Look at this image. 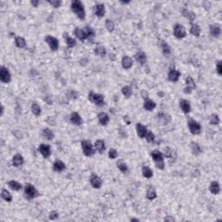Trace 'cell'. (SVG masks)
I'll return each mask as SVG.
<instances>
[{"label":"cell","mask_w":222,"mask_h":222,"mask_svg":"<svg viewBox=\"0 0 222 222\" xmlns=\"http://www.w3.org/2000/svg\"><path fill=\"white\" fill-rule=\"evenodd\" d=\"M15 44L17 47L20 48V49H23L26 47V41L25 39L21 38V37H17L15 38Z\"/></svg>","instance_id":"obj_35"},{"label":"cell","mask_w":222,"mask_h":222,"mask_svg":"<svg viewBox=\"0 0 222 222\" xmlns=\"http://www.w3.org/2000/svg\"><path fill=\"white\" fill-rule=\"evenodd\" d=\"M131 221H139L138 219H131Z\"/></svg>","instance_id":"obj_54"},{"label":"cell","mask_w":222,"mask_h":222,"mask_svg":"<svg viewBox=\"0 0 222 222\" xmlns=\"http://www.w3.org/2000/svg\"><path fill=\"white\" fill-rule=\"evenodd\" d=\"M98 120H99V123L102 126H106L108 123H109V116L104 112H101L98 115Z\"/></svg>","instance_id":"obj_24"},{"label":"cell","mask_w":222,"mask_h":222,"mask_svg":"<svg viewBox=\"0 0 222 222\" xmlns=\"http://www.w3.org/2000/svg\"><path fill=\"white\" fill-rule=\"evenodd\" d=\"M141 172H142V175L145 177V178H147V179L151 178L154 175L152 169H150L148 166H144V167L142 168Z\"/></svg>","instance_id":"obj_34"},{"label":"cell","mask_w":222,"mask_h":222,"mask_svg":"<svg viewBox=\"0 0 222 222\" xmlns=\"http://www.w3.org/2000/svg\"><path fill=\"white\" fill-rule=\"evenodd\" d=\"M71 10L76 15L81 19L84 20L85 18V9L83 3L79 0H73L71 2Z\"/></svg>","instance_id":"obj_2"},{"label":"cell","mask_w":222,"mask_h":222,"mask_svg":"<svg viewBox=\"0 0 222 222\" xmlns=\"http://www.w3.org/2000/svg\"><path fill=\"white\" fill-rule=\"evenodd\" d=\"M168 77H169V79L171 82H177L179 80L180 77H181V72L179 70H176V69H170Z\"/></svg>","instance_id":"obj_16"},{"label":"cell","mask_w":222,"mask_h":222,"mask_svg":"<svg viewBox=\"0 0 222 222\" xmlns=\"http://www.w3.org/2000/svg\"><path fill=\"white\" fill-rule=\"evenodd\" d=\"M45 42L47 43V44L50 46V50L52 51H56L59 48V42H58V39L54 38L52 36H46L45 37Z\"/></svg>","instance_id":"obj_7"},{"label":"cell","mask_w":222,"mask_h":222,"mask_svg":"<svg viewBox=\"0 0 222 222\" xmlns=\"http://www.w3.org/2000/svg\"><path fill=\"white\" fill-rule=\"evenodd\" d=\"M155 107H156V104H155V102H153L152 100H147V101H145L144 104H143V108H145L146 110H147V111L153 110Z\"/></svg>","instance_id":"obj_32"},{"label":"cell","mask_w":222,"mask_h":222,"mask_svg":"<svg viewBox=\"0 0 222 222\" xmlns=\"http://www.w3.org/2000/svg\"><path fill=\"white\" fill-rule=\"evenodd\" d=\"M23 157L20 154H17L15 156L12 158V164L16 168H18L20 166H22L23 164Z\"/></svg>","instance_id":"obj_21"},{"label":"cell","mask_w":222,"mask_h":222,"mask_svg":"<svg viewBox=\"0 0 222 222\" xmlns=\"http://www.w3.org/2000/svg\"><path fill=\"white\" fill-rule=\"evenodd\" d=\"M43 136L47 141H51L54 139V133L53 131L50 129H44L43 130Z\"/></svg>","instance_id":"obj_31"},{"label":"cell","mask_w":222,"mask_h":222,"mask_svg":"<svg viewBox=\"0 0 222 222\" xmlns=\"http://www.w3.org/2000/svg\"><path fill=\"white\" fill-rule=\"evenodd\" d=\"M145 138L147 139V141L148 142H153L154 141V138H155V136H154V135L151 131L147 130V134H146Z\"/></svg>","instance_id":"obj_46"},{"label":"cell","mask_w":222,"mask_h":222,"mask_svg":"<svg viewBox=\"0 0 222 222\" xmlns=\"http://www.w3.org/2000/svg\"><path fill=\"white\" fill-rule=\"evenodd\" d=\"M210 123L214 126H217L220 123V117L216 114H213L210 116Z\"/></svg>","instance_id":"obj_44"},{"label":"cell","mask_w":222,"mask_h":222,"mask_svg":"<svg viewBox=\"0 0 222 222\" xmlns=\"http://www.w3.org/2000/svg\"><path fill=\"white\" fill-rule=\"evenodd\" d=\"M209 190L213 194H218L220 192V186L217 181H213L212 183L210 184Z\"/></svg>","instance_id":"obj_26"},{"label":"cell","mask_w":222,"mask_h":222,"mask_svg":"<svg viewBox=\"0 0 222 222\" xmlns=\"http://www.w3.org/2000/svg\"><path fill=\"white\" fill-rule=\"evenodd\" d=\"M190 33L195 37H199L200 34V28L198 24L196 23H192L191 28H190Z\"/></svg>","instance_id":"obj_33"},{"label":"cell","mask_w":222,"mask_h":222,"mask_svg":"<svg viewBox=\"0 0 222 222\" xmlns=\"http://www.w3.org/2000/svg\"><path fill=\"white\" fill-rule=\"evenodd\" d=\"M180 107L185 114H188L191 111V104L187 100H181L180 102Z\"/></svg>","instance_id":"obj_17"},{"label":"cell","mask_w":222,"mask_h":222,"mask_svg":"<svg viewBox=\"0 0 222 222\" xmlns=\"http://www.w3.org/2000/svg\"><path fill=\"white\" fill-rule=\"evenodd\" d=\"M67 96L69 99H77V96H78V94L77 92L74 91V90H69V91L67 92Z\"/></svg>","instance_id":"obj_48"},{"label":"cell","mask_w":222,"mask_h":222,"mask_svg":"<svg viewBox=\"0 0 222 222\" xmlns=\"http://www.w3.org/2000/svg\"><path fill=\"white\" fill-rule=\"evenodd\" d=\"M0 80L1 82L5 83V84H8L11 82V75L10 73V71L8 70L7 68L2 66L0 69Z\"/></svg>","instance_id":"obj_9"},{"label":"cell","mask_w":222,"mask_h":222,"mask_svg":"<svg viewBox=\"0 0 222 222\" xmlns=\"http://www.w3.org/2000/svg\"><path fill=\"white\" fill-rule=\"evenodd\" d=\"M65 169H66V166H65V164L62 161L57 160V161H56L54 162L53 169L55 172L60 173V172H62Z\"/></svg>","instance_id":"obj_23"},{"label":"cell","mask_w":222,"mask_h":222,"mask_svg":"<svg viewBox=\"0 0 222 222\" xmlns=\"http://www.w3.org/2000/svg\"><path fill=\"white\" fill-rule=\"evenodd\" d=\"M174 35L175 37L177 38H183L186 37L187 35V32L186 30L183 26L180 23H176L175 26H174Z\"/></svg>","instance_id":"obj_10"},{"label":"cell","mask_w":222,"mask_h":222,"mask_svg":"<svg viewBox=\"0 0 222 222\" xmlns=\"http://www.w3.org/2000/svg\"><path fill=\"white\" fill-rule=\"evenodd\" d=\"M94 13L95 15L99 17H102L105 15V6L102 4H98L96 5H95L94 7Z\"/></svg>","instance_id":"obj_14"},{"label":"cell","mask_w":222,"mask_h":222,"mask_svg":"<svg viewBox=\"0 0 222 222\" xmlns=\"http://www.w3.org/2000/svg\"><path fill=\"white\" fill-rule=\"evenodd\" d=\"M81 145H82L83 152H84V154L86 156H92L95 154L94 147L92 146L90 141H83L82 143H81Z\"/></svg>","instance_id":"obj_6"},{"label":"cell","mask_w":222,"mask_h":222,"mask_svg":"<svg viewBox=\"0 0 222 222\" xmlns=\"http://www.w3.org/2000/svg\"><path fill=\"white\" fill-rule=\"evenodd\" d=\"M48 3L49 4H50L53 7L55 8H58L60 5H61V4H62V2L61 1H59V0H54V1H48Z\"/></svg>","instance_id":"obj_49"},{"label":"cell","mask_w":222,"mask_h":222,"mask_svg":"<svg viewBox=\"0 0 222 222\" xmlns=\"http://www.w3.org/2000/svg\"><path fill=\"white\" fill-rule=\"evenodd\" d=\"M58 218V214L56 212V211H52L50 214V220H56Z\"/></svg>","instance_id":"obj_51"},{"label":"cell","mask_w":222,"mask_h":222,"mask_svg":"<svg viewBox=\"0 0 222 222\" xmlns=\"http://www.w3.org/2000/svg\"><path fill=\"white\" fill-rule=\"evenodd\" d=\"M89 100L95 103L96 105L102 107L105 104V102H104V96L101 94H96L94 92H90L89 93Z\"/></svg>","instance_id":"obj_4"},{"label":"cell","mask_w":222,"mask_h":222,"mask_svg":"<svg viewBox=\"0 0 222 222\" xmlns=\"http://www.w3.org/2000/svg\"><path fill=\"white\" fill-rule=\"evenodd\" d=\"M122 65L123 69H129L133 66V60L129 56H124L122 59Z\"/></svg>","instance_id":"obj_19"},{"label":"cell","mask_w":222,"mask_h":222,"mask_svg":"<svg viewBox=\"0 0 222 222\" xmlns=\"http://www.w3.org/2000/svg\"><path fill=\"white\" fill-rule=\"evenodd\" d=\"M95 147L96 151H98L100 154H102L105 150V142L102 140H97L95 143Z\"/></svg>","instance_id":"obj_27"},{"label":"cell","mask_w":222,"mask_h":222,"mask_svg":"<svg viewBox=\"0 0 222 222\" xmlns=\"http://www.w3.org/2000/svg\"><path fill=\"white\" fill-rule=\"evenodd\" d=\"M105 26L107 28V30L109 32H112V31L115 30V23L112 20H109V19H107L106 22H105Z\"/></svg>","instance_id":"obj_45"},{"label":"cell","mask_w":222,"mask_h":222,"mask_svg":"<svg viewBox=\"0 0 222 222\" xmlns=\"http://www.w3.org/2000/svg\"><path fill=\"white\" fill-rule=\"evenodd\" d=\"M135 60L137 61V62H139L141 65H144L147 62V55L143 51L137 52L135 54Z\"/></svg>","instance_id":"obj_20"},{"label":"cell","mask_w":222,"mask_h":222,"mask_svg":"<svg viewBox=\"0 0 222 222\" xmlns=\"http://www.w3.org/2000/svg\"><path fill=\"white\" fill-rule=\"evenodd\" d=\"M31 4L34 6V7H38L39 5V1H31Z\"/></svg>","instance_id":"obj_52"},{"label":"cell","mask_w":222,"mask_h":222,"mask_svg":"<svg viewBox=\"0 0 222 222\" xmlns=\"http://www.w3.org/2000/svg\"><path fill=\"white\" fill-rule=\"evenodd\" d=\"M188 128L189 130L193 135H199L201 132V126L199 123H197L196 121L190 119L188 121Z\"/></svg>","instance_id":"obj_8"},{"label":"cell","mask_w":222,"mask_h":222,"mask_svg":"<svg viewBox=\"0 0 222 222\" xmlns=\"http://www.w3.org/2000/svg\"><path fill=\"white\" fill-rule=\"evenodd\" d=\"M186 85L187 86L184 90V93H186V94L192 93L193 90L195 88V83L191 77H187V78L186 79Z\"/></svg>","instance_id":"obj_11"},{"label":"cell","mask_w":222,"mask_h":222,"mask_svg":"<svg viewBox=\"0 0 222 222\" xmlns=\"http://www.w3.org/2000/svg\"><path fill=\"white\" fill-rule=\"evenodd\" d=\"M95 54L99 56H104L106 55V50L103 46H97L95 49Z\"/></svg>","instance_id":"obj_40"},{"label":"cell","mask_w":222,"mask_h":222,"mask_svg":"<svg viewBox=\"0 0 222 222\" xmlns=\"http://www.w3.org/2000/svg\"><path fill=\"white\" fill-rule=\"evenodd\" d=\"M151 157L154 161V164L156 166V168L159 169H164L165 168V163H164V156L161 152L159 150H153L151 153Z\"/></svg>","instance_id":"obj_3"},{"label":"cell","mask_w":222,"mask_h":222,"mask_svg":"<svg viewBox=\"0 0 222 222\" xmlns=\"http://www.w3.org/2000/svg\"><path fill=\"white\" fill-rule=\"evenodd\" d=\"M39 152L41 153V154L44 157V158H49L50 156V154H51V149H50V147L47 144H40L38 148Z\"/></svg>","instance_id":"obj_13"},{"label":"cell","mask_w":222,"mask_h":222,"mask_svg":"<svg viewBox=\"0 0 222 222\" xmlns=\"http://www.w3.org/2000/svg\"><path fill=\"white\" fill-rule=\"evenodd\" d=\"M74 34L77 38L82 42H84L86 39L91 40L92 38H95V35H96L95 31L90 26H85L84 29H80L77 27L74 31Z\"/></svg>","instance_id":"obj_1"},{"label":"cell","mask_w":222,"mask_h":222,"mask_svg":"<svg viewBox=\"0 0 222 222\" xmlns=\"http://www.w3.org/2000/svg\"><path fill=\"white\" fill-rule=\"evenodd\" d=\"M70 122L73 123L74 125L77 126H80L83 123V119L81 117V115H79L77 112H73L71 115H70Z\"/></svg>","instance_id":"obj_15"},{"label":"cell","mask_w":222,"mask_h":222,"mask_svg":"<svg viewBox=\"0 0 222 222\" xmlns=\"http://www.w3.org/2000/svg\"><path fill=\"white\" fill-rule=\"evenodd\" d=\"M216 71L218 73L219 76H221L222 75V63L221 61L218 62L217 65H216Z\"/></svg>","instance_id":"obj_50"},{"label":"cell","mask_w":222,"mask_h":222,"mask_svg":"<svg viewBox=\"0 0 222 222\" xmlns=\"http://www.w3.org/2000/svg\"><path fill=\"white\" fill-rule=\"evenodd\" d=\"M1 196H2L3 199H5V200H6L7 202H11V201L12 200V196H11V194L10 192L7 191L6 189H3V190H2Z\"/></svg>","instance_id":"obj_36"},{"label":"cell","mask_w":222,"mask_h":222,"mask_svg":"<svg viewBox=\"0 0 222 222\" xmlns=\"http://www.w3.org/2000/svg\"><path fill=\"white\" fill-rule=\"evenodd\" d=\"M181 13H182L183 17H187L190 22L194 21V19H195V14H194L193 12H192V11H188V10H187V9H184V10H182Z\"/></svg>","instance_id":"obj_28"},{"label":"cell","mask_w":222,"mask_h":222,"mask_svg":"<svg viewBox=\"0 0 222 222\" xmlns=\"http://www.w3.org/2000/svg\"><path fill=\"white\" fill-rule=\"evenodd\" d=\"M8 186L11 189V190H14V191H19L21 188H22V185L16 181H11L8 182Z\"/></svg>","instance_id":"obj_29"},{"label":"cell","mask_w":222,"mask_h":222,"mask_svg":"<svg viewBox=\"0 0 222 222\" xmlns=\"http://www.w3.org/2000/svg\"><path fill=\"white\" fill-rule=\"evenodd\" d=\"M190 147H191L192 152H193V154L198 155L199 154L202 153V148H201V147H200L199 144H198L197 142L192 141L191 143H190Z\"/></svg>","instance_id":"obj_25"},{"label":"cell","mask_w":222,"mask_h":222,"mask_svg":"<svg viewBox=\"0 0 222 222\" xmlns=\"http://www.w3.org/2000/svg\"><path fill=\"white\" fill-rule=\"evenodd\" d=\"M65 41H66V44L69 48H73L77 44V41L74 38H70L69 36H65Z\"/></svg>","instance_id":"obj_42"},{"label":"cell","mask_w":222,"mask_h":222,"mask_svg":"<svg viewBox=\"0 0 222 222\" xmlns=\"http://www.w3.org/2000/svg\"><path fill=\"white\" fill-rule=\"evenodd\" d=\"M122 92H123V96L127 98H129L131 96H132V89H131L129 86H125L122 89Z\"/></svg>","instance_id":"obj_41"},{"label":"cell","mask_w":222,"mask_h":222,"mask_svg":"<svg viewBox=\"0 0 222 222\" xmlns=\"http://www.w3.org/2000/svg\"><path fill=\"white\" fill-rule=\"evenodd\" d=\"M117 168L120 169L123 173H127L128 170H129V168H128L127 164L123 161H120L117 162Z\"/></svg>","instance_id":"obj_43"},{"label":"cell","mask_w":222,"mask_h":222,"mask_svg":"<svg viewBox=\"0 0 222 222\" xmlns=\"http://www.w3.org/2000/svg\"><path fill=\"white\" fill-rule=\"evenodd\" d=\"M90 184H91V186L94 188L99 189V188H101L102 185V181L96 175H92L91 177H90Z\"/></svg>","instance_id":"obj_12"},{"label":"cell","mask_w":222,"mask_h":222,"mask_svg":"<svg viewBox=\"0 0 222 222\" xmlns=\"http://www.w3.org/2000/svg\"><path fill=\"white\" fill-rule=\"evenodd\" d=\"M161 50H162V53L164 54L165 56H169L171 53V48L170 46L165 42V41H161Z\"/></svg>","instance_id":"obj_30"},{"label":"cell","mask_w":222,"mask_h":222,"mask_svg":"<svg viewBox=\"0 0 222 222\" xmlns=\"http://www.w3.org/2000/svg\"><path fill=\"white\" fill-rule=\"evenodd\" d=\"M31 111L34 115L38 116L41 114V108L37 102H33L31 105Z\"/></svg>","instance_id":"obj_38"},{"label":"cell","mask_w":222,"mask_h":222,"mask_svg":"<svg viewBox=\"0 0 222 222\" xmlns=\"http://www.w3.org/2000/svg\"><path fill=\"white\" fill-rule=\"evenodd\" d=\"M158 119L160 122H163L164 123H168L169 122L171 121V117L169 115L165 114V113H161V114H158L157 115Z\"/></svg>","instance_id":"obj_37"},{"label":"cell","mask_w":222,"mask_h":222,"mask_svg":"<svg viewBox=\"0 0 222 222\" xmlns=\"http://www.w3.org/2000/svg\"><path fill=\"white\" fill-rule=\"evenodd\" d=\"M156 197H157V193H156L155 190L154 189L153 187H150L147 190V198L149 199V200H153Z\"/></svg>","instance_id":"obj_39"},{"label":"cell","mask_w":222,"mask_h":222,"mask_svg":"<svg viewBox=\"0 0 222 222\" xmlns=\"http://www.w3.org/2000/svg\"><path fill=\"white\" fill-rule=\"evenodd\" d=\"M210 33L213 37L214 38H218L220 37V33H221V30H220V26L218 24H213L210 26Z\"/></svg>","instance_id":"obj_22"},{"label":"cell","mask_w":222,"mask_h":222,"mask_svg":"<svg viewBox=\"0 0 222 222\" xmlns=\"http://www.w3.org/2000/svg\"><path fill=\"white\" fill-rule=\"evenodd\" d=\"M108 157L110 159H116L118 157V153L117 151L114 149V148H111L109 151H108Z\"/></svg>","instance_id":"obj_47"},{"label":"cell","mask_w":222,"mask_h":222,"mask_svg":"<svg viewBox=\"0 0 222 222\" xmlns=\"http://www.w3.org/2000/svg\"><path fill=\"white\" fill-rule=\"evenodd\" d=\"M24 194H25V197L28 199H32L38 194V193L33 185L29 183L26 184L24 187Z\"/></svg>","instance_id":"obj_5"},{"label":"cell","mask_w":222,"mask_h":222,"mask_svg":"<svg viewBox=\"0 0 222 222\" xmlns=\"http://www.w3.org/2000/svg\"><path fill=\"white\" fill-rule=\"evenodd\" d=\"M136 131H137L138 136L140 138H145L146 134L147 132V129L141 123L136 124Z\"/></svg>","instance_id":"obj_18"},{"label":"cell","mask_w":222,"mask_h":222,"mask_svg":"<svg viewBox=\"0 0 222 222\" xmlns=\"http://www.w3.org/2000/svg\"><path fill=\"white\" fill-rule=\"evenodd\" d=\"M165 220H172V221H173V220H174V219H172V218H166V219H165Z\"/></svg>","instance_id":"obj_53"}]
</instances>
